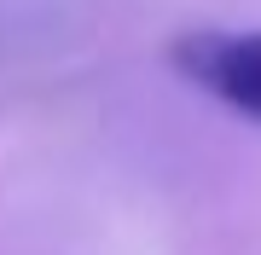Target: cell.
Listing matches in <instances>:
<instances>
[{"mask_svg": "<svg viewBox=\"0 0 261 255\" xmlns=\"http://www.w3.org/2000/svg\"><path fill=\"white\" fill-rule=\"evenodd\" d=\"M168 64L192 87H203L221 104H232L238 116L261 122V29L255 35H221V29L180 35L168 47Z\"/></svg>", "mask_w": 261, "mask_h": 255, "instance_id": "cell-1", "label": "cell"}]
</instances>
